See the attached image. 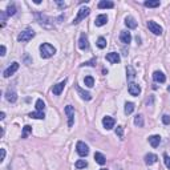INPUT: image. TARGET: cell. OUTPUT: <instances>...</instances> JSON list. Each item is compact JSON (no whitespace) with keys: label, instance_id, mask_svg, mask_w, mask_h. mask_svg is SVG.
Masks as SVG:
<instances>
[{"label":"cell","instance_id":"cell-2","mask_svg":"<svg viewBox=\"0 0 170 170\" xmlns=\"http://www.w3.org/2000/svg\"><path fill=\"white\" fill-rule=\"evenodd\" d=\"M89 13H90V9L88 8V7H82V8H80V9H78V12H77V16L75 17V20L72 21V23H73V24H78V23H80V21H82V20H84L85 17L89 15Z\"/></svg>","mask_w":170,"mask_h":170},{"label":"cell","instance_id":"cell-20","mask_svg":"<svg viewBox=\"0 0 170 170\" xmlns=\"http://www.w3.org/2000/svg\"><path fill=\"white\" fill-rule=\"evenodd\" d=\"M114 7V3L113 2H109V0H101L99 3V8L100 9H106V8H113Z\"/></svg>","mask_w":170,"mask_h":170},{"label":"cell","instance_id":"cell-13","mask_svg":"<svg viewBox=\"0 0 170 170\" xmlns=\"http://www.w3.org/2000/svg\"><path fill=\"white\" fill-rule=\"evenodd\" d=\"M120 40L124 43V44H129V43L132 41V35H130V32L122 31L121 33H120Z\"/></svg>","mask_w":170,"mask_h":170},{"label":"cell","instance_id":"cell-28","mask_svg":"<svg viewBox=\"0 0 170 170\" xmlns=\"http://www.w3.org/2000/svg\"><path fill=\"white\" fill-rule=\"evenodd\" d=\"M44 108H45L44 101H43L41 99H39L37 101H36V110H39V112H44Z\"/></svg>","mask_w":170,"mask_h":170},{"label":"cell","instance_id":"cell-19","mask_svg":"<svg viewBox=\"0 0 170 170\" xmlns=\"http://www.w3.org/2000/svg\"><path fill=\"white\" fill-rule=\"evenodd\" d=\"M108 21V16L106 15H99L96 17V21L95 24L97 25V27H102V25H105Z\"/></svg>","mask_w":170,"mask_h":170},{"label":"cell","instance_id":"cell-5","mask_svg":"<svg viewBox=\"0 0 170 170\" xmlns=\"http://www.w3.org/2000/svg\"><path fill=\"white\" fill-rule=\"evenodd\" d=\"M65 114L68 117V126H73V120H75V108L72 105L65 106Z\"/></svg>","mask_w":170,"mask_h":170},{"label":"cell","instance_id":"cell-26","mask_svg":"<svg viewBox=\"0 0 170 170\" xmlns=\"http://www.w3.org/2000/svg\"><path fill=\"white\" fill-rule=\"evenodd\" d=\"M84 84L88 86V88H92V86L95 85V78H93L92 76H86L84 78Z\"/></svg>","mask_w":170,"mask_h":170},{"label":"cell","instance_id":"cell-22","mask_svg":"<svg viewBox=\"0 0 170 170\" xmlns=\"http://www.w3.org/2000/svg\"><path fill=\"white\" fill-rule=\"evenodd\" d=\"M95 160H96V162L99 165H105L106 164V158H105V155H104L102 153H95Z\"/></svg>","mask_w":170,"mask_h":170},{"label":"cell","instance_id":"cell-6","mask_svg":"<svg viewBox=\"0 0 170 170\" xmlns=\"http://www.w3.org/2000/svg\"><path fill=\"white\" fill-rule=\"evenodd\" d=\"M147 28H149L150 32H153L154 35H161L162 33V27L160 24L155 23V21H153V20L147 21Z\"/></svg>","mask_w":170,"mask_h":170},{"label":"cell","instance_id":"cell-4","mask_svg":"<svg viewBox=\"0 0 170 170\" xmlns=\"http://www.w3.org/2000/svg\"><path fill=\"white\" fill-rule=\"evenodd\" d=\"M76 150H77L78 155H81V157H86V155L89 154V147L86 145L85 142H82V141H78L77 145H76Z\"/></svg>","mask_w":170,"mask_h":170},{"label":"cell","instance_id":"cell-39","mask_svg":"<svg viewBox=\"0 0 170 170\" xmlns=\"http://www.w3.org/2000/svg\"><path fill=\"white\" fill-rule=\"evenodd\" d=\"M0 55H2V56L5 55V47H4V45L0 47Z\"/></svg>","mask_w":170,"mask_h":170},{"label":"cell","instance_id":"cell-12","mask_svg":"<svg viewBox=\"0 0 170 170\" xmlns=\"http://www.w3.org/2000/svg\"><path fill=\"white\" fill-rule=\"evenodd\" d=\"M128 90H129V93L132 96H138L140 93H141V88H140V85H137L134 84V82H132V84H129L128 86Z\"/></svg>","mask_w":170,"mask_h":170},{"label":"cell","instance_id":"cell-36","mask_svg":"<svg viewBox=\"0 0 170 170\" xmlns=\"http://www.w3.org/2000/svg\"><path fill=\"white\" fill-rule=\"evenodd\" d=\"M164 158H165V165H166V168H168V169H170V157H169V155L168 154H165L164 155Z\"/></svg>","mask_w":170,"mask_h":170},{"label":"cell","instance_id":"cell-9","mask_svg":"<svg viewBox=\"0 0 170 170\" xmlns=\"http://www.w3.org/2000/svg\"><path fill=\"white\" fill-rule=\"evenodd\" d=\"M65 84H67V80H64V81L59 82V84L53 85L52 93H53L55 96H60V95H61V92H63V89H64V86H65Z\"/></svg>","mask_w":170,"mask_h":170},{"label":"cell","instance_id":"cell-33","mask_svg":"<svg viewBox=\"0 0 170 170\" xmlns=\"http://www.w3.org/2000/svg\"><path fill=\"white\" fill-rule=\"evenodd\" d=\"M97 47H99L100 49H104L106 47V40L104 37H99V40H97Z\"/></svg>","mask_w":170,"mask_h":170},{"label":"cell","instance_id":"cell-29","mask_svg":"<svg viewBox=\"0 0 170 170\" xmlns=\"http://www.w3.org/2000/svg\"><path fill=\"white\" fill-rule=\"evenodd\" d=\"M144 5L147 7V8H157V7H160V2L158 0H155V2H145Z\"/></svg>","mask_w":170,"mask_h":170},{"label":"cell","instance_id":"cell-40","mask_svg":"<svg viewBox=\"0 0 170 170\" xmlns=\"http://www.w3.org/2000/svg\"><path fill=\"white\" fill-rule=\"evenodd\" d=\"M57 3V5L60 7V8H65V7H67V4H65V3H61V2H56Z\"/></svg>","mask_w":170,"mask_h":170},{"label":"cell","instance_id":"cell-14","mask_svg":"<svg viewBox=\"0 0 170 170\" xmlns=\"http://www.w3.org/2000/svg\"><path fill=\"white\" fill-rule=\"evenodd\" d=\"M125 25L128 28H130V29H134V28H137V21L134 17L132 16H126L125 17Z\"/></svg>","mask_w":170,"mask_h":170},{"label":"cell","instance_id":"cell-31","mask_svg":"<svg viewBox=\"0 0 170 170\" xmlns=\"http://www.w3.org/2000/svg\"><path fill=\"white\" fill-rule=\"evenodd\" d=\"M7 16H13V15H15V13H16V7L15 5H8V7H7Z\"/></svg>","mask_w":170,"mask_h":170},{"label":"cell","instance_id":"cell-15","mask_svg":"<svg viewBox=\"0 0 170 170\" xmlns=\"http://www.w3.org/2000/svg\"><path fill=\"white\" fill-rule=\"evenodd\" d=\"M76 90H77V93H78V95L81 96V99H82V100H86V101L92 100V95H90L89 92H85L84 89H81V88H80V86H78V85L76 86Z\"/></svg>","mask_w":170,"mask_h":170},{"label":"cell","instance_id":"cell-10","mask_svg":"<svg viewBox=\"0 0 170 170\" xmlns=\"http://www.w3.org/2000/svg\"><path fill=\"white\" fill-rule=\"evenodd\" d=\"M78 48L80 49H88L89 48V41L85 33H81L80 40H78Z\"/></svg>","mask_w":170,"mask_h":170},{"label":"cell","instance_id":"cell-21","mask_svg":"<svg viewBox=\"0 0 170 170\" xmlns=\"http://www.w3.org/2000/svg\"><path fill=\"white\" fill-rule=\"evenodd\" d=\"M126 78H128V81H132L136 78V71L133 67H126Z\"/></svg>","mask_w":170,"mask_h":170},{"label":"cell","instance_id":"cell-11","mask_svg":"<svg viewBox=\"0 0 170 170\" xmlns=\"http://www.w3.org/2000/svg\"><path fill=\"white\" fill-rule=\"evenodd\" d=\"M106 60L109 61V63L112 64H118L120 63V55H118L117 52H110V53H108L106 55Z\"/></svg>","mask_w":170,"mask_h":170},{"label":"cell","instance_id":"cell-7","mask_svg":"<svg viewBox=\"0 0 170 170\" xmlns=\"http://www.w3.org/2000/svg\"><path fill=\"white\" fill-rule=\"evenodd\" d=\"M17 69H19V63H16V61H15V63H12L4 72H3V76H4L5 78H8L9 76H12Z\"/></svg>","mask_w":170,"mask_h":170},{"label":"cell","instance_id":"cell-41","mask_svg":"<svg viewBox=\"0 0 170 170\" xmlns=\"http://www.w3.org/2000/svg\"><path fill=\"white\" fill-rule=\"evenodd\" d=\"M4 118H5V113L2 112V113H0V120H4Z\"/></svg>","mask_w":170,"mask_h":170},{"label":"cell","instance_id":"cell-27","mask_svg":"<svg viewBox=\"0 0 170 170\" xmlns=\"http://www.w3.org/2000/svg\"><path fill=\"white\" fill-rule=\"evenodd\" d=\"M133 110H134V104L133 102H126L125 104V114L133 113Z\"/></svg>","mask_w":170,"mask_h":170},{"label":"cell","instance_id":"cell-43","mask_svg":"<svg viewBox=\"0 0 170 170\" xmlns=\"http://www.w3.org/2000/svg\"><path fill=\"white\" fill-rule=\"evenodd\" d=\"M100 170H108V169H100Z\"/></svg>","mask_w":170,"mask_h":170},{"label":"cell","instance_id":"cell-8","mask_svg":"<svg viewBox=\"0 0 170 170\" xmlns=\"http://www.w3.org/2000/svg\"><path fill=\"white\" fill-rule=\"evenodd\" d=\"M114 124H116L114 118L110 117V116H105V117L102 118V125H104V128H105L106 130L113 129L114 128Z\"/></svg>","mask_w":170,"mask_h":170},{"label":"cell","instance_id":"cell-38","mask_svg":"<svg viewBox=\"0 0 170 170\" xmlns=\"http://www.w3.org/2000/svg\"><path fill=\"white\" fill-rule=\"evenodd\" d=\"M0 150H2V157H0V161H4L5 160V149H0Z\"/></svg>","mask_w":170,"mask_h":170},{"label":"cell","instance_id":"cell-18","mask_svg":"<svg viewBox=\"0 0 170 170\" xmlns=\"http://www.w3.org/2000/svg\"><path fill=\"white\" fill-rule=\"evenodd\" d=\"M160 142H161V137L160 136H157V134H154V136H150L149 137V144L153 147H157V146H160Z\"/></svg>","mask_w":170,"mask_h":170},{"label":"cell","instance_id":"cell-35","mask_svg":"<svg viewBox=\"0 0 170 170\" xmlns=\"http://www.w3.org/2000/svg\"><path fill=\"white\" fill-rule=\"evenodd\" d=\"M116 134L122 138V136H124V129H122V126H117V129H116Z\"/></svg>","mask_w":170,"mask_h":170},{"label":"cell","instance_id":"cell-17","mask_svg":"<svg viewBox=\"0 0 170 170\" xmlns=\"http://www.w3.org/2000/svg\"><path fill=\"white\" fill-rule=\"evenodd\" d=\"M157 160H158V157L155 154H153V153H149V154H146L145 155V164L146 165H154L155 162H157Z\"/></svg>","mask_w":170,"mask_h":170},{"label":"cell","instance_id":"cell-25","mask_svg":"<svg viewBox=\"0 0 170 170\" xmlns=\"http://www.w3.org/2000/svg\"><path fill=\"white\" fill-rule=\"evenodd\" d=\"M134 125L138 126V128H142L144 126V117L141 114H137L134 117Z\"/></svg>","mask_w":170,"mask_h":170},{"label":"cell","instance_id":"cell-1","mask_svg":"<svg viewBox=\"0 0 170 170\" xmlns=\"http://www.w3.org/2000/svg\"><path fill=\"white\" fill-rule=\"evenodd\" d=\"M56 53V48L53 45H50L49 43H44L40 45V56L43 59H49Z\"/></svg>","mask_w":170,"mask_h":170},{"label":"cell","instance_id":"cell-24","mask_svg":"<svg viewBox=\"0 0 170 170\" xmlns=\"http://www.w3.org/2000/svg\"><path fill=\"white\" fill-rule=\"evenodd\" d=\"M5 99H7V101H9V102H15V101L17 100L16 92H11V90H8V92L5 93Z\"/></svg>","mask_w":170,"mask_h":170},{"label":"cell","instance_id":"cell-30","mask_svg":"<svg viewBox=\"0 0 170 170\" xmlns=\"http://www.w3.org/2000/svg\"><path fill=\"white\" fill-rule=\"evenodd\" d=\"M75 166H76L77 169H85L86 166H88V162H86L85 160H78V161L75 164Z\"/></svg>","mask_w":170,"mask_h":170},{"label":"cell","instance_id":"cell-42","mask_svg":"<svg viewBox=\"0 0 170 170\" xmlns=\"http://www.w3.org/2000/svg\"><path fill=\"white\" fill-rule=\"evenodd\" d=\"M168 90H169V92H170V85H169V86H168Z\"/></svg>","mask_w":170,"mask_h":170},{"label":"cell","instance_id":"cell-34","mask_svg":"<svg viewBox=\"0 0 170 170\" xmlns=\"http://www.w3.org/2000/svg\"><path fill=\"white\" fill-rule=\"evenodd\" d=\"M162 122L165 125H170V116L169 114H164L162 116Z\"/></svg>","mask_w":170,"mask_h":170},{"label":"cell","instance_id":"cell-37","mask_svg":"<svg viewBox=\"0 0 170 170\" xmlns=\"http://www.w3.org/2000/svg\"><path fill=\"white\" fill-rule=\"evenodd\" d=\"M81 65H90V67H93V65H96V59H93V60H90V61H86V63L81 64Z\"/></svg>","mask_w":170,"mask_h":170},{"label":"cell","instance_id":"cell-3","mask_svg":"<svg viewBox=\"0 0 170 170\" xmlns=\"http://www.w3.org/2000/svg\"><path fill=\"white\" fill-rule=\"evenodd\" d=\"M35 37V31L33 29H25L21 33L17 36V40L20 43H25V41H29Z\"/></svg>","mask_w":170,"mask_h":170},{"label":"cell","instance_id":"cell-32","mask_svg":"<svg viewBox=\"0 0 170 170\" xmlns=\"http://www.w3.org/2000/svg\"><path fill=\"white\" fill-rule=\"evenodd\" d=\"M32 132V128L29 125H25L24 128H23V134H21V137H23V138H27L28 137V134H29V133Z\"/></svg>","mask_w":170,"mask_h":170},{"label":"cell","instance_id":"cell-23","mask_svg":"<svg viewBox=\"0 0 170 170\" xmlns=\"http://www.w3.org/2000/svg\"><path fill=\"white\" fill-rule=\"evenodd\" d=\"M29 117L31 118H36V120H44L45 114H44V112L36 110V112H32V113H29Z\"/></svg>","mask_w":170,"mask_h":170},{"label":"cell","instance_id":"cell-16","mask_svg":"<svg viewBox=\"0 0 170 170\" xmlns=\"http://www.w3.org/2000/svg\"><path fill=\"white\" fill-rule=\"evenodd\" d=\"M153 80L155 81V82H165L166 81V77H165V75L162 73V72H160V71H155L154 73H153Z\"/></svg>","mask_w":170,"mask_h":170}]
</instances>
